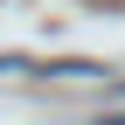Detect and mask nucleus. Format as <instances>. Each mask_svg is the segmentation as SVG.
<instances>
[{
    "label": "nucleus",
    "instance_id": "1",
    "mask_svg": "<svg viewBox=\"0 0 125 125\" xmlns=\"http://www.w3.org/2000/svg\"><path fill=\"white\" fill-rule=\"evenodd\" d=\"M97 125H125V111H104V118H97Z\"/></svg>",
    "mask_w": 125,
    "mask_h": 125
}]
</instances>
